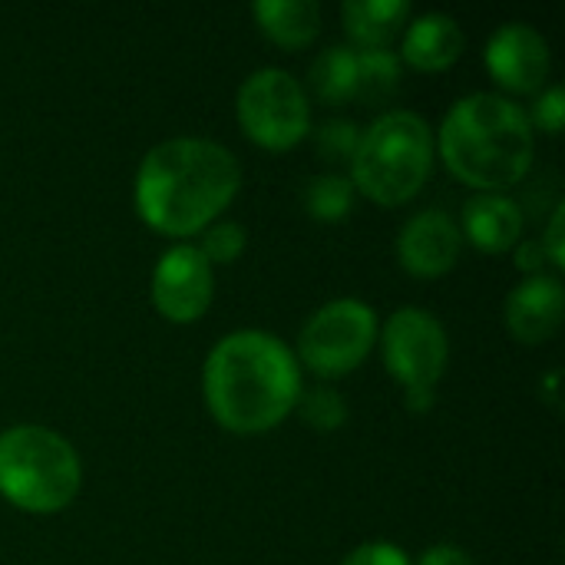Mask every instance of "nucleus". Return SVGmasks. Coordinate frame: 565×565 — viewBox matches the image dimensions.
<instances>
[{
	"label": "nucleus",
	"instance_id": "22",
	"mask_svg": "<svg viewBox=\"0 0 565 565\" xmlns=\"http://www.w3.org/2000/svg\"><path fill=\"white\" fill-rule=\"evenodd\" d=\"M245 242H248V235H245V228H242L238 222H218V225H212V228L205 232L199 252L205 255V262H209L212 268H215V265H232V262L242 258Z\"/></svg>",
	"mask_w": 565,
	"mask_h": 565
},
{
	"label": "nucleus",
	"instance_id": "29",
	"mask_svg": "<svg viewBox=\"0 0 565 565\" xmlns=\"http://www.w3.org/2000/svg\"><path fill=\"white\" fill-rule=\"evenodd\" d=\"M543 397H546L550 407L559 411V371H550V374H546V381H543Z\"/></svg>",
	"mask_w": 565,
	"mask_h": 565
},
{
	"label": "nucleus",
	"instance_id": "2",
	"mask_svg": "<svg viewBox=\"0 0 565 565\" xmlns=\"http://www.w3.org/2000/svg\"><path fill=\"white\" fill-rule=\"evenodd\" d=\"M242 166L212 139L179 136L146 152L136 172V215L159 235L189 238L209 228L238 195Z\"/></svg>",
	"mask_w": 565,
	"mask_h": 565
},
{
	"label": "nucleus",
	"instance_id": "6",
	"mask_svg": "<svg viewBox=\"0 0 565 565\" xmlns=\"http://www.w3.org/2000/svg\"><path fill=\"white\" fill-rule=\"evenodd\" d=\"M235 113L242 132L268 152H288L311 132L308 96L288 70L252 73L238 89Z\"/></svg>",
	"mask_w": 565,
	"mask_h": 565
},
{
	"label": "nucleus",
	"instance_id": "8",
	"mask_svg": "<svg viewBox=\"0 0 565 565\" xmlns=\"http://www.w3.org/2000/svg\"><path fill=\"white\" fill-rule=\"evenodd\" d=\"M381 351L384 367L404 391H434L450 361L447 331L424 308H397L384 321Z\"/></svg>",
	"mask_w": 565,
	"mask_h": 565
},
{
	"label": "nucleus",
	"instance_id": "14",
	"mask_svg": "<svg viewBox=\"0 0 565 565\" xmlns=\"http://www.w3.org/2000/svg\"><path fill=\"white\" fill-rule=\"evenodd\" d=\"M463 30L454 17L447 13H424L411 23L404 46H401V63L420 70V73H444L463 56Z\"/></svg>",
	"mask_w": 565,
	"mask_h": 565
},
{
	"label": "nucleus",
	"instance_id": "26",
	"mask_svg": "<svg viewBox=\"0 0 565 565\" xmlns=\"http://www.w3.org/2000/svg\"><path fill=\"white\" fill-rule=\"evenodd\" d=\"M513 258H516V268H520V271H526L530 278L543 275L546 252H543V245H540L536 238H526V242H520V245L513 248Z\"/></svg>",
	"mask_w": 565,
	"mask_h": 565
},
{
	"label": "nucleus",
	"instance_id": "3",
	"mask_svg": "<svg viewBox=\"0 0 565 565\" xmlns=\"http://www.w3.org/2000/svg\"><path fill=\"white\" fill-rule=\"evenodd\" d=\"M437 149L444 166L477 192L520 185L536 156V132L523 106L500 93H473L444 116Z\"/></svg>",
	"mask_w": 565,
	"mask_h": 565
},
{
	"label": "nucleus",
	"instance_id": "13",
	"mask_svg": "<svg viewBox=\"0 0 565 565\" xmlns=\"http://www.w3.org/2000/svg\"><path fill=\"white\" fill-rule=\"evenodd\" d=\"M463 238L487 255H503L520 245L523 235V212L503 192H480L463 205Z\"/></svg>",
	"mask_w": 565,
	"mask_h": 565
},
{
	"label": "nucleus",
	"instance_id": "24",
	"mask_svg": "<svg viewBox=\"0 0 565 565\" xmlns=\"http://www.w3.org/2000/svg\"><path fill=\"white\" fill-rule=\"evenodd\" d=\"M341 565H411V559L394 543H364Z\"/></svg>",
	"mask_w": 565,
	"mask_h": 565
},
{
	"label": "nucleus",
	"instance_id": "16",
	"mask_svg": "<svg viewBox=\"0 0 565 565\" xmlns=\"http://www.w3.org/2000/svg\"><path fill=\"white\" fill-rule=\"evenodd\" d=\"M344 30L361 50H387L411 17V3L404 0H348L341 7Z\"/></svg>",
	"mask_w": 565,
	"mask_h": 565
},
{
	"label": "nucleus",
	"instance_id": "17",
	"mask_svg": "<svg viewBox=\"0 0 565 565\" xmlns=\"http://www.w3.org/2000/svg\"><path fill=\"white\" fill-rule=\"evenodd\" d=\"M354 83H358V53L351 46H331L311 66V86L321 103L338 106L354 99Z\"/></svg>",
	"mask_w": 565,
	"mask_h": 565
},
{
	"label": "nucleus",
	"instance_id": "11",
	"mask_svg": "<svg viewBox=\"0 0 565 565\" xmlns=\"http://www.w3.org/2000/svg\"><path fill=\"white\" fill-rule=\"evenodd\" d=\"M460 248H463L460 225L440 209L417 212L414 218H407V225L397 235V258L404 271H411L414 278H440L454 271Z\"/></svg>",
	"mask_w": 565,
	"mask_h": 565
},
{
	"label": "nucleus",
	"instance_id": "20",
	"mask_svg": "<svg viewBox=\"0 0 565 565\" xmlns=\"http://www.w3.org/2000/svg\"><path fill=\"white\" fill-rule=\"evenodd\" d=\"M298 407H301L305 424H308L311 430H318V434H334V430H341L344 420H348V404H344V397H341L338 391H331V387H318V391L305 394V397L298 401Z\"/></svg>",
	"mask_w": 565,
	"mask_h": 565
},
{
	"label": "nucleus",
	"instance_id": "12",
	"mask_svg": "<svg viewBox=\"0 0 565 565\" xmlns=\"http://www.w3.org/2000/svg\"><path fill=\"white\" fill-rule=\"evenodd\" d=\"M563 281L559 278H550V275L526 278L507 298V331L520 344H526V348L546 344L563 328Z\"/></svg>",
	"mask_w": 565,
	"mask_h": 565
},
{
	"label": "nucleus",
	"instance_id": "4",
	"mask_svg": "<svg viewBox=\"0 0 565 565\" xmlns=\"http://www.w3.org/2000/svg\"><path fill=\"white\" fill-rule=\"evenodd\" d=\"M434 172V132L424 116L411 109H391L374 119L351 159V185L384 205H407Z\"/></svg>",
	"mask_w": 565,
	"mask_h": 565
},
{
	"label": "nucleus",
	"instance_id": "28",
	"mask_svg": "<svg viewBox=\"0 0 565 565\" xmlns=\"http://www.w3.org/2000/svg\"><path fill=\"white\" fill-rule=\"evenodd\" d=\"M404 407L411 414H427L434 407V391H404Z\"/></svg>",
	"mask_w": 565,
	"mask_h": 565
},
{
	"label": "nucleus",
	"instance_id": "9",
	"mask_svg": "<svg viewBox=\"0 0 565 565\" xmlns=\"http://www.w3.org/2000/svg\"><path fill=\"white\" fill-rule=\"evenodd\" d=\"M215 295V271L199 245H172L152 271V305L172 324H195Z\"/></svg>",
	"mask_w": 565,
	"mask_h": 565
},
{
	"label": "nucleus",
	"instance_id": "27",
	"mask_svg": "<svg viewBox=\"0 0 565 565\" xmlns=\"http://www.w3.org/2000/svg\"><path fill=\"white\" fill-rule=\"evenodd\" d=\"M417 565H473L470 553L460 550V546H450V543H440V546H430L420 563Z\"/></svg>",
	"mask_w": 565,
	"mask_h": 565
},
{
	"label": "nucleus",
	"instance_id": "15",
	"mask_svg": "<svg viewBox=\"0 0 565 565\" xmlns=\"http://www.w3.org/2000/svg\"><path fill=\"white\" fill-rule=\"evenodd\" d=\"M252 13L262 33L285 50L311 46L321 33V7L315 0H262Z\"/></svg>",
	"mask_w": 565,
	"mask_h": 565
},
{
	"label": "nucleus",
	"instance_id": "18",
	"mask_svg": "<svg viewBox=\"0 0 565 565\" xmlns=\"http://www.w3.org/2000/svg\"><path fill=\"white\" fill-rule=\"evenodd\" d=\"M401 86V56L391 50H358V83L354 99L387 103Z\"/></svg>",
	"mask_w": 565,
	"mask_h": 565
},
{
	"label": "nucleus",
	"instance_id": "5",
	"mask_svg": "<svg viewBox=\"0 0 565 565\" xmlns=\"http://www.w3.org/2000/svg\"><path fill=\"white\" fill-rule=\"evenodd\" d=\"M83 483V463L73 444L40 424L0 434V497L33 516L66 510Z\"/></svg>",
	"mask_w": 565,
	"mask_h": 565
},
{
	"label": "nucleus",
	"instance_id": "1",
	"mask_svg": "<svg viewBox=\"0 0 565 565\" xmlns=\"http://www.w3.org/2000/svg\"><path fill=\"white\" fill-rule=\"evenodd\" d=\"M202 394L215 424L238 437L268 434L301 401L295 351L268 331H232L205 358Z\"/></svg>",
	"mask_w": 565,
	"mask_h": 565
},
{
	"label": "nucleus",
	"instance_id": "23",
	"mask_svg": "<svg viewBox=\"0 0 565 565\" xmlns=\"http://www.w3.org/2000/svg\"><path fill=\"white\" fill-rule=\"evenodd\" d=\"M533 126H540L543 132L550 136H559L565 119V89L563 86H550V89H540L536 103H533V113H526Z\"/></svg>",
	"mask_w": 565,
	"mask_h": 565
},
{
	"label": "nucleus",
	"instance_id": "7",
	"mask_svg": "<svg viewBox=\"0 0 565 565\" xmlns=\"http://www.w3.org/2000/svg\"><path fill=\"white\" fill-rule=\"evenodd\" d=\"M377 315L358 298H338L318 308L298 334V354L318 377H344L367 361L377 344Z\"/></svg>",
	"mask_w": 565,
	"mask_h": 565
},
{
	"label": "nucleus",
	"instance_id": "25",
	"mask_svg": "<svg viewBox=\"0 0 565 565\" xmlns=\"http://www.w3.org/2000/svg\"><path fill=\"white\" fill-rule=\"evenodd\" d=\"M565 205L553 209V218H550V228H546V238L540 242L543 252H546V262L553 268H565Z\"/></svg>",
	"mask_w": 565,
	"mask_h": 565
},
{
	"label": "nucleus",
	"instance_id": "10",
	"mask_svg": "<svg viewBox=\"0 0 565 565\" xmlns=\"http://www.w3.org/2000/svg\"><path fill=\"white\" fill-rule=\"evenodd\" d=\"M490 76L507 93H540L550 76V43L530 23H503L483 50Z\"/></svg>",
	"mask_w": 565,
	"mask_h": 565
},
{
	"label": "nucleus",
	"instance_id": "21",
	"mask_svg": "<svg viewBox=\"0 0 565 565\" xmlns=\"http://www.w3.org/2000/svg\"><path fill=\"white\" fill-rule=\"evenodd\" d=\"M361 142V129L348 119H328L315 132V149L324 162H351Z\"/></svg>",
	"mask_w": 565,
	"mask_h": 565
},
{
	"label": "nucleus",
	"instance_id": "19",
	"mask_svg": "<svg viewBox=\"0 0 565 565\" xmlns=\"http://www.w3.org/2000/svg\"><path fill=\"white\" fill-rule=\"evenodd\" d=\"M354 205V185L341 175H315L305 185V209L315 222H341Z\"/></svg>",
	"mask_w": 565,
	"mask_h": 565
}]
</instances>
